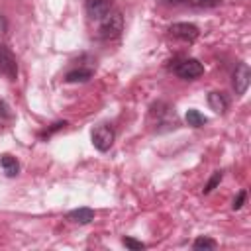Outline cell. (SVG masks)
<instances>
[{
    "label": "cell",
    "mask_w": 251,
    "mask_h": 251,
    "mask_svg": "<svg viewBox=\"0 0 251 251\" xmlns=\"http://www.w3.org/2000/svg\"><path fill=\"white\" fill-rule=\"evenodd\" d=\"M67 220L75 222V224H90L94 220V210L92 208H78L67 214Z\"/></svg>",
    "instance_id": "9"
},
{
    "label": "cell",
    "mask_w": 251,
    "mask_h": 251,
    "mask_svg": "<svg viewBox=\"0 0 251 251\" xmlns=\"http://www.w3.org/2000/svg\"><path fill=\"white\" fill-rule=\"evenodd\" d=\"M92 69H75V71H69L65 75V80L67 82H86L88 78H92Z\"/></svg>",
    "instance_id": "11"
},
{
    "label": "cell",
    "mask_w": 251,
    "mask_h": 251,
    "mask_svg": "<svg viewBox=\"0 0 251 251\" xmlns=\"http://www.w3.org/2000/svg\"><path fill=\"white\" fill-rule=\"evenodd\" d=\"M220 180H222V171H216L214 175H212V178L208 180V184L204 186V194H208V192H212L218 184H220Z\"/></svg>",
    "instance_id": "14"
},
{
    "label": "cell",
    "mask_w": 251,
    "mask_h": 251,
    "mask_svg": "<svg viewBox=\"0 0 251 251\" xmlns=\"http://www.w3.org/2000/svg\"><path fill=\"white\" fill-rule=\"evenodd\" d=\"M169 33L180 41H186V43H192L196 37H198V27L194 24H188V22H176L169 27Z\"/></svg>",
    "instance_id": "5"
},
{
    "label": "cell",
    "mask_w": 251,
    "mask_h": 251,
    "mask_svg": "<svg viewBox=\"0 0 251 251\" xmlns=\"http://www.w3.org/2000/svg\"><path fill=\"white\" fill-rule=\"evenodd\" d=\"M222 0H198V4L200 6H206V8H214V6H218Z\"/></svg>",
    "instance_id": "18"
},
{
    "label": "cell",
    "mask_w": 251,
    "mask_h": 251,
    "mask_svg": "<svg viewBox=\"0 0 251 251\" xmlns=\"http://www.w3.org/2000/svg\"><path fill=\"white\" fill-rule=\"evenodd\" d=\"M0 75L6 76L8 80L18 78V61L6 45H0Z\"/></svg>",
    "instance_id": "4"
},
{
    "label": "cell",
    "mask_w": 251,
    "mask_h": 251,
    "mask_svg": "<svg viewBox=\"0 0 251 251\" xmlns=\"http://www.w3.org/2000/svg\"><path fill=\"white\" fill-rule=\"evenodd\" d=\"M184 118H186V124L192 126V127H202V126L208 122V118H206L204 114H200L198 110H188Z\"/></svg>",
    "instance_id": "12"
},
{
    "label": "cell",
    "mask_w": 251,
    "mask_h": 251,
    "mask_svg": "<svg viewBox=\"0 0 251 251\" xmlns=\"http://www.w3.org/2000/svg\"><path fill=\"white\" fill-rule=\"evenodd\" d=\"M65 126H67V122H57V124H53L49 129H45V131L41 133V137H49L51 133H55L57 129H61V127H65Z\"/></svg>",
    "instance_id": "16"
},
{
    "label": "cell",
    "mask_w": 251,
    "mask_h": 251,
    "mask_svg": "<svg viewBox=\"0 0 251 251\" xmlns=\"http://www.w3.org/2000/svg\"><path fill=\"white\" fill-rule=\"evenodd\" d=\"M165 2H169V4H182V2H186V0H165Z\"/></svg>",
    "instance_id": "19"
},
{
    "label": "cell",
    "mask_w": 251,
    "mask_h": 251,
    "mask_svg": "<svg viewBox=\"0 0 251 251\" xmlns=\"http://www.w3.org/2000/svg\"><path fill=\"white\" fill-rule=\"evenodd\" d=\"M124 29V16L118 10H110L102 20L98 27V37L100 39H116Z\"/></svg>",
    "instance_id": "1"
},
{
    "label": "cell",
    "mask_w": 251,
    "mask_h": 251,
    "mask_svg": "<svg viewBox=\"0 0 251 251\" xmlns=\"http://www.w3.org/2000/svg\"><path fill=\"white\" fill-rule=\"evenodd\" d=\"M0 167L4 169L6 176H16L20 173V163L16 161V157L12 155H2L0 157Z\"/></svg>",
    "instance_id": "10"
},
{
    "label": "cell",
    "mask_w": 251,
    "mask_h": 251,
    "mask_svg": "<svg viewBox=\"0 0 251 251\" xmlns=\"http://www.w3.org/2000/svg\"><path fill=\"white\" fill-rule=\"evenodd\" d=\"M192 247L194 249H216V241L210 237H198V239H194Z\"/></svg>",
    "instance_id": "13"
},
{
    "label": "cell",
    "mask_w": 251,
    "mask_h": 251,
    "mask_svg": "<svg viewBox=\"0 0 251 251\" xmlns=\"http://www.w3.org/2000/svg\"><path fill=\"white\" fill-rule=\"evenodd\" d=\"M245 198H247V192H245V190H241V192L237 194V198L233 200V204H231V206H233V210H239V208L243 206V202H245Z\"/></svg>",
    "instance_id": "17"
},
{
    "label": "cell",
    "mask_w": 251,
    "mask_h": 251,
    "mask_svg": "<svg viewBox=\"0 0 251 251\" xmlns=\"http://www.w3.org/2000/svg\"><path fill=\"white\" fill-rule=\"evenodd\" d=\"M249 78H251V71H249V65L247 63H239L233 71V88H235V94H245L247 88H249Z\"/></svg>",
    "instance_id": "6"
},
{
    "label": "cell",
    "mask_w": 251,
    "mask_h": 251,
    "mask_svg": "<svg viewBox=\"0 0 251 251\" xmlns=\"http://www.w3.org/2000/svg\"><path fill=\"white\" fill-rule=\"evenodd\" d=\"M84 8L90 20H102L112 8V0H86Z\"/></svg>",
    "instance_id": "7"
},
{
    "label": "cell",
    "mask_w": 251,
    "mask_h": 251,
    "mask_svg": "<svg viewBox=\"0 0 251 251\" xmlns=\"http://www.w3.org/2000/svg\"><path fill=\"white\" fill-rule=\"evenodd\" d=\"M173 73L178 76V78H184V80H194L198 78L202 73H204V67L198 59H180L176 61V65H173Z\"/></svg>",
    "instance_id": "2"
},
{
    "label": "cell",
    "mask_w": 251,
    "mask_h": 251,
    "mask_svg": "<svg viewBox=\"0 0 251 251\" xmlns=\"http://www.w3.org/2000/svg\"><path fill=\"white\" fill-rule=\"evenodd\" d=\"M208 104L216 114H224L227 110V106H229V100H227V96L224 92H216L214 90V92L208 94Z\"/></svg>",
    "instance_id": "8"
},
{
    "label": "cell",
    "mask_w": 251,
    "mask_h": 251,
    "mask_svg": "<svg viewBox=\"0 0 251 251\" xmlns=\"http://www.w3.org/2000/svg\"><path fill=\"white\" fill-rule=\"evenodd\" d=\"M114 139H116V131L112 126L108 124H102L98 126L94 131H92V145L98 149V151H108L112 145H114Z\"/></svg>",
    "instance_id": "3"
},
{
    "label": "cell",
    "mask_w": 251,
    "mask_h": 251,
    "mask_svg": "<svg viewBox=\"0 0 251 251\" xmlns=\"http://www.w3.org/2000/svg\"><path fill=\"white\" fill-rule=\"evenodd\" d=\"M122 243H124L127 249H131V251H141V249H145V245H143L141 241H135L133 237H124Z\"/></svg>",
    "instance_id": "15"
}]
</instances>
